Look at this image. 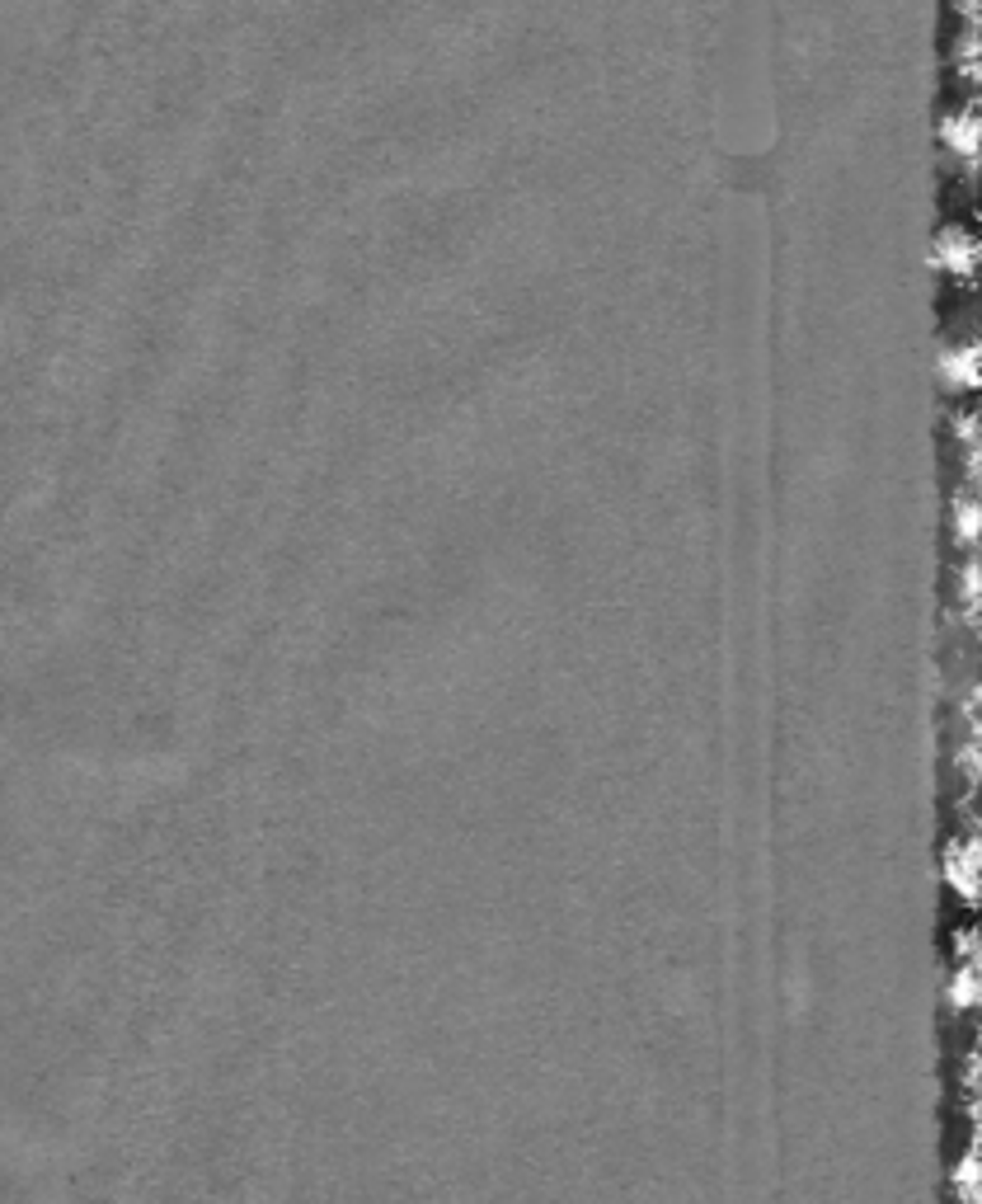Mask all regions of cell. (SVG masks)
I'll return each instance as SVG.
<instances>
[{"instance_id":"obj_1","label":"cell","mask_w":982,"mask_h":1204,"mask_svg":"<svg viewBox=\"0 0 982 1204\" xmlns=\"http://www.w3.org/2000/svg\"><path fill=\"white\" fill-rule=\"evenodd\" d=\"M940 268L955 278H969V268H973V241L959 226H945V236H940Z\"/></svg>"},{"instance_id":"obj_2","label":"cell","mask_w":982,"mask_h":1204,"mask_svg":"<svg viewBox=\"0 0 982 1204\" xmlns=\"http://www.w3.org/2000/svg\"><path fill=\"white\" fill-rule=\"evenodd\" d=\"M945 377H950V386H955V391H969V386H973V377H978V368H973V349H950V353H945Z\"/></svg>"},{"instance_id":"obj_3","label":"cell","mask_w":982,"mask_h":1204,"mask_svg":"<svg viewBox=\"0 0 982 1204\" xmlns=\"http://www.w3.org/2000/svg\"><path fill=\"white\" fill-rule=\"evenodd\" d=\"M973 133H978V123H973V114H969V109H964V114H950V118H945V141H950V146H955V151H959L964 160L973 155Z\"/></svg>"}]
</instances>
